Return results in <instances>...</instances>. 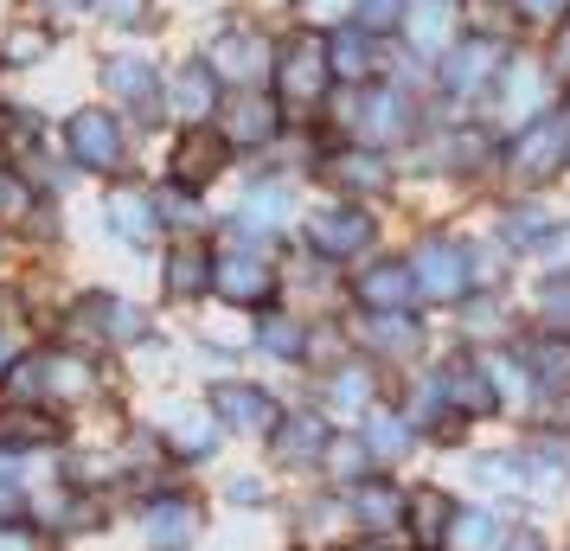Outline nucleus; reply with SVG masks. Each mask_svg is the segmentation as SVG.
Masks as SVG:
<instances>
[{"label":"nucleus","mask_w":570,"mask_h":551,"mask_svg":"<svg viewBox=\"0 0 570 551\" xmlns=\"http://www.w3.org/2000/svg\"><path fill=\"white\" fill-rule=\"evenodd\" d=\"M353 289H360L365 308H379V315H397V308H404V302L416 295V276H411V263H372V269H365Z\"/></svg>","instance_id":"9b49d317"},{"label":"nucleus","mask_w":570,"mask_h":551,"mask_svg":"<svg viewBox=\"0 0 570 551\" xmlns=\"http://www.w3.org/2000/svg\"><path fill=\"white\" fill-rule=\"evenodd\" d=\"M340 180L360 186V193H379V186H385V160H372V155H346V160H340Z\"/></svg>","instance_id":"f704fd0d"},{"label":"nucleus","mask_w":570,"mask_h":551,"mask_svg":"<svg viewBox=\"0 0 570 551\" xmlns=\"http://www.w3.org/2000/svg\"><path fill=\"white\" fill-rule=\"evenodd\" d=\"M532 372H539L544 385H570V346H558V341L532 346Z\"/></svg>","instance_id":"72a5a7b5"},{"label":"nucleus","mask_w":570,"mask_h":551,"mask_svg":"<svg viewBox=\"0 0 570 551\" xmlns=\"http://www.w3.org/2000/svg\"><path fill=\"white\" fill-rule=\"evenodd\" d=\"M174 443L186 449V455H206L212 443H218V430H212V417H199V411H174Z\"/></svg>","instance_id":"c85d7f7f"},{"label":"nucleus","mask_w":570,"mask_h":551,"mask_svg":"<svg viewBox=\"0 0 570 551\" xmlns=\"http://www.w3.org/2000/svg\"><path fill=\"white\" fill-rule=\"evenodd\" d=\"M411 276L416 289L430 295V302H462L468 289V250H455L449 237H423L411 257Z\"/></svg>","instance_id":"f03ea898"},{"label":"nucleus","mask_w":570,"mask_h":551,"mask_svg":"<svg viewBox=\"0 0 570 551\" xmlns=\"http://www.w3.org/2000/svg\"><path fill=\"white\" fill-rule=\"evenodd\" d=\"M52 7H78V0H52Z\"/></svg>","instance_id":"603ef678"},{"label":"nucleus","mask_w":570,"mask_h":551,"mask_svg":"<svg viewBox=\"0 0 570 551\" xmlns=\"http://www.w3.org/2000/svg\"><path fill=\"white\" fill-rule=\"evenodd\" d=\"M104 83L122 97V104H155V65L148 58H109V71H104Z\"/></svg>","instance_id":"aec40b11"},{"label":"nucleus","mask_w":570,"mask_h":551,"mask_svg":"<svg viewBox=\"0 0 570 551\" xmlns=\"http://www.w3.org/2000/svg\"><path fill=\"white\" fill-rule=\"evenodd\" d=\"M269 269H263L257 257H244V250H232V257L218 263V295H232V302H269Z\"/></svg>","instance_id":"f3484780"},{"label":"nucleus","mask_w":570,"mask_h":551,"mask_svg":"<svg viewBox=\"0 0 570 551\" xmlns=\"http://www.w3.org/2000/svg\"><path fill=\"white\" fill-rule=\"evenodd\" d=\"M353 551H391V545H353Z\"/></svg>","instance_id":"3c124183"},{"label":"nucleus","mask_w":570,"mask_h":551,"mask_svg":"<svg viewBox=\"0 0 570 551\" xmlns=\"http://www.w3.org/2000/svg\"><path fill=\"white\" fill-rule=\"evenodd\" d=\"M353 520L365 532H391V525L404 520V494L397 488H353Z\"/></svg>","instance_id":"412c9836"},{"label":"nucleus","mask_w":570,"mask_h":551,"mask_svg":"<svg viewBox=\"0 0 570 551\" xmlns=\"http://www.w3.org/2000/svg\"><path fill=\"white\" fill-rule=\"evenodd\" d=\"M500 237H507L513 250H532V244H544V237H551V211H539V206H507V218H500Z\"/></svg>","instance_id":"393cba45"},{"label":"nucleus","mask_w":570,"mask_h":551,"mask_svg":"<svg viewBox=\"0 0 570 551\" xmlns=\"http://www.w3.org/2000/svg\"><path fill=\"white\" fill-rule=\"evenodd\" d=\"M97 7V20H109V27H141L148 20V0H90Z\"/></svg>","instance_id":"4c0bfd02"},{"label":"nucleus","mask_w":570,"mask_h":551,"mask_svg":"<svg viewBox=\"0 0 570 551\" xmlns=\"http://www.w3.org/2000/svg\"><path fill=\"white\" fill-rule=\"evenodd\" d=\"M295 218V186H257L250 199H244V237L263 244V232H276Z\"/></svg>","instance_id":"2eb2a0df"},{"label":"nucleus","mask_w":570,"mask_h":551,"mask_svg":"<svg viewBox=\"0 0 570 551\" xmlns=\"http://www.w3.org/2000/svg\"><path fill=\"white\" fill-rule=\"evenodd\" d=\"M558 71H570V27L558 32Z\"/></svg>","instance_id":"09e8293b"},{"label":"nucleus","mask_w":570,"mask_h":551,"mask_svg":"<svg viewBox=\"0 0 570 551\" xmlns=\"http://www.w3.org/2000/svg\"><path fill=\"white\" fill-rule=\"evenodd\" d=\"M155 199H141V193H116V199H109V225H116V237H122V244H148V237H155Z\"/></svg>","instance_id":"6ab92c4d"},{"label":"nucleus","mask_w":570,"mask_h":551,"mask_svg":"<svg viewBox=\"0 0 570 551\" xmlns=\"http://www.w3.org/2000/svg\"><path fill=\"white\" fill-rule=\"evenodd\" d=\"M449 539H455L462 551H488L493 539H500V520H493V513H455Z\"/></svg>","instance_id":"cd10ccee"},{"label":"nucleus","mask_w":570,"mask_h":551,"mask_svg":"<svg viewBox=\"0 0 570 551\" xmlns=\"http://www.w3.org/2000/svg\"><path fill=\"white\" fill-rule=\"evenodd\" d=\"M564 155H570V122H564V116H532V122L513 135V148H507L513 174H525V180L558 174V160H564Z\"/></svg>","instance_id":"f257e3e1"},{"label":"nucleus","mask_w":570,"mask_h":551,"mask_svg":"<svg viewBox=\"0 0 570 551\" xmlns=\"http://www.w3.org/2000/svg\"><path fill=\"white\" fill-rule=\"evenodd\" d=\"M372 341L385 346V353H416V341H423V327H416V321H397V315H385L379 327H372Z\"/></svg>","instance_id":"473e14b6"},{"label":"nucleus","mask_w":570,"mask_h":551,"mask_svg":"<svg viewBox=\"0 0 570 551\" xmlns=\"http://www.w3.org/2000/svg\"><path fill=\"white\" fill-rule=\"evenodd\" d=\"M544 90H551V83H544L539 65H513V71H507V90H500V122H519V129H525V116L544 104Z\"/></svg>","instance_id":"dca6fc26"},{"label":"nucleus","mask_w":570,"mask_h":551,"mask_svg":"<svg viewBox=\"0 0 570 551\" xmlns=\"http://www.w3.org/2000/svg\"><path fill=\"white\" fill-rule=\"evenodd\" d=\"M493 71H500V39H462V46H449V58H442V83L455 97H474Z\"/></svg>","instance_id":"1a4fd4ad"},{"label":"nucleus","mask_w":570,"mask_h":551,"mask_svg":"<svg viewBox=\"0 0 570 551\" xmlns=\"http://www.w3.org/2000/svg\"><path fill=\"white\" fill-rule=\"evenodd\" d=\"M327 39H295L283 52V65H276V78H283V97H295V104H314L321 97V83H327Z\"/></svg>","instance_id":"423d86ee"},{"label":"nucleus","mask_w":570,"mask_h":551,"mask_svg":"<svg viewBox=\"0 0 570 551\" xmlns=\"http://www.w3.org/2000/svg\"><path fill=\"white\" fill-rule=\"evenodd\" d=\"M212 417H218V430H237V436H269L276 430V404H269V392H257V385H212Z\"/></svg>","instance_id":"20e7f679"},{"label":"nucleus","mask_w":570,"mask_h":551,"mask_svg":"<svg viewBox=\"0 0 570 551\" xmlns=\"http://www.w3.org/2000/svg\"><path fill=\"white\" fill-rule=\"evenodd\" d=\"M411 443L416 436H411L404 417H391V411H372V417H365V449H372V462H397Z\"/></svg>","instance_id":"4be33fe9"},{"label":"nucleus","mask_w":570,"mask_h":551,"mask_svg":"<svg viewBox=\"0 0 570 551\" xmlns=\"http://www.w3.org/2000/svg\"><path fill=\"white\" fill-rule=\"evenodd\" d=\"M365 39H372V32H334V39H327V65H334L340 78H372V46H365Z\"/></svg>","instance_id":"b1692460"},{"label":"nucleus","mask_w":570,"mask_h":551,"mask_svg":"<svg viewBox=\"0 0 570 551\" xmlns=\"http://www.w3.org/2000/svg\"><path fill=\"white\" fill-rule=\"evenodd\" d=\"M308 244L321 250V257H353V250H365V244H372V218H365V211H353V206H327V211H314Z\"/></svg>","instance_id":"6e6552de"},{"label":"nucleus","mask_w":570,"mask_h":551,"mask_svg":"<svg viewBox=\"0 0 570 551\" xmlns=\"http://www.w3.org/2000/svg\"><path fill=\"white\" fill-rule=\"evenodd\" d=\"M404 520H411L416 545H436V539H449V525H455V500L442 494V488H416L404 500Z\"/></svg>","instance_id":"ddd939ff"},{"label":"nucleus","mask_w":570,"mask_h":551,"mask_svg":"<svg viewBox=\"0 0 570 551\" xmlns=\"http://www.w3.org/2000/svg\"><path fill=\"white\" fill-rule=\"evenodd\" d=\"M411 39H416V46H442V39H449V27H442V7H423V13H416Z\"/></svg>","instance_id":"58836bf2"},{"label":"nucleus","mask_w":570,"mask_h":551,"mask_svg":"<svg viewBox=\"0 0 570 551\" xmlns=\"http://www.w3.org/2000/svg\"><path fill=\"white\" fill-rule=\"evenodd\" d=\"M13 513H20V488H7V481H0V520H13Z\"/></svg>","instance_id":"de8ad7c7"},{"label":"nucleus","mask_w":570,"mask_h":551,"mask_svg":"<svg viewBox=\"0 0 570 551\" xmlns=\"http://www.w3.org/2000/svg\"><path fill=\"white\" fill-rule=\"evenodd\" d=\"M544 315L558 321V327H570V276H558V283H544Z\"/></svg>","instance_id":"ea45409f"},{"label":"nucleus","mask_w":570,"mask_h":551,"mask_svg":"<svg viewBox=\"0 0 570 551\" xmlns=\"http://www.w3.org/2000/svg\"><path fill=\"white\" fill-rule=\"evenodd\" d=\"M206 257H193V250H174V263H167V289L174 295H193V289H206Z\"/></svg>","instance_id":"c756f323"},{"label":"nucleus","mask_w":570,"mask_h":551,"mask_svg":"<svg viewBox=\"0 0 570 551\" xmlns=\"http://www.w3.org/2000/svg\"><path fill=\"white\" fill-rule=\"evenodd\" d=\"M141 539H148V551H186L193 539H199V506H186V500H160V506H148Z\"/></svg>","instance_id":"9d476101"},{"label":"nucleus","mask_w":570,"mask_h":551,"mask_svg":"<svg viewBox=\"0 0 570 551\" xmlns=\"http://www.w3.org/2000/svg\"><path fill=\"white\" fill-rule=\"evenodd\" d=\"M174 109H180L186 122H199V116L212 109V71H199V65L180 71V78H174Z\"/></svg>","instance_id":"bb28decb"},{"label":"nucleus","mask_w":570,"mask_h":551,"mask_svg":"<svg viewBox=\"0 0 570 551\" xmlns=\"http://www.w3.org/2000/svg\"><path fill=\"white\" fill-rule=\"evenodd\" d=\"M155 211L174 225V232H193V218H199V206H193V193L186 186H174V193H160L155 199Z\"/></svg>","instance_id":"c9c22d12"},{"label":"nucleus","mask_w":570,"mask_h":551,"mask_svg":"<svg viewBox=\"0 0 570 551\" xmlns=\"http://www.w3.org/2000/svg\"><path fill=\"white\" fill-rule=\"evenodd\" d=\"M232 141H269L276 135V104L269 97H237L232 104Z\"/></svg>","instance_id":"5701e85b"},{"label":"nucleus","mask_w":570,"mask_h":551,"mask_svg":"<svg viewBox=\"0 0 570 551\" xmlns=\"http://www.w3.org/2000/svg\"><path fill=\"white\" fill-rule=\"evenodd\" d=\"M263 494H269V488H263L257 474H237L232 481V500H263Z\"/></svg>","instance_id":"c03bdc74"},{"label":"nucleus","mask_w":570,"mask_h":551,"mask_svg":"<svg viewBox=\"0 0 570 551\" xmlns=\"http://www.w3.org/2000/svg\"><path fill=\"white\" fill-rule=\"evenodd\" d=\"M493 551H539V532H513V539H500Z\"/></svg>","instance_id":"49530a36"},{"label":"nucleus","mask_w":570,"mask_h":551,"mask_svg":"<svg viewBox=\"0 0 570 551\" xmlns=\"http://www.w3.org/2000/svg\"><path fill=\"white\" fill-rule=\"evenodd\" d=\"M263 346H269L276 360H302V353H308V334H302L295 321H263Z\"/></svg>","instance_id":"2f4dec72"},{"label":"nucleus","mask_w":570,"mask_h":551,"mask_svg":"<svg viewBox=\"0 0 570 551\" xmlns=\"http://www.w3.org/2000/svg\"><path fill=\"white\" fill-rule=\"evenodd\" d=\"M436 392L449 397L455 411H468V417H474V411H488V404H493V385L481 378V366H474V360H449V366L436 372Z\"/></svg>","instance_id":"4468645a"},{"label":"nucleus","mask_w":570,"mask_h":551,"mask_svg":"<svg viewBox=\"0 0 570 551\" xmlns=\"http://www.w3.org/2000/svg\"><path fill=\"white\" fill-rule=\"evenodd\" d=\"M564 7H570V0H519V13H525V20H544V27H551Z\"/></svg>","instance_id":"37998d69"},{"label":"nucleus","mask_w":570,"mask_h":551,"mask_svg":"<svg viewBox=\"0 0 570 551\" xmlns=\"http://www.w3.org/2000/svg\"><path fill=\"white\" fill-rule=\"evenodd\" d=\"M327 455H334V469H340V474H360L365 462H372V449H365V436H360V443H327Z\"/></svg>","instance_id":"a19ab883"},{"label":"nucleus","mask_w":570,"mask_h":551,"mask_svg":"<svg viewBox=\"0 0 570 551\" xmlns=\"http://www.w3.org/2000/svg\"><path fill=\"white\" fill-rule=\"evenodd\" d=\"M206 71L212 78H232V83H257L269 71V46L257 32H218L206 52Z\"/></svg>","instance_id":"39448f33"},{"label":"nucleus","mask_w":570,"mask_h":551,"mask_svg":"<svg viewBox=\"0 0 570 551\" xmlns=\"http://www.w3.org/2000/svg\"><path fill=\"white\" fill-rule=\"evenodd\" d=\"M0 551H39V545H32V532H13V525H0Z\"/></svg>","instance_id":"a18cd8bd"},{"label":"nucleus","mask_w":570,"mask_h":551,"mask_svg":"<svg viewBox=\"0 0 570 551\" xmlns=\"http://www.w3.org/2000/svg\"><path fill=\"white\" fill-rule=\"evenodd\" d=\"M365 397H372V378L365 372H340L334 378V411H365Z\"/></svg>","instance_id":"e433bc0d"},{"label":"nucleus","mask_w":570,"mask_h":551,"mask_svg":"<svg viewBox=\"0 0 570 551\" xmlns=\"http://www.w3.org/2000/svg\"><path fill=\"white\" fill-rule=\"evenodd\" d=\"M411 20L404 0H360V32H397Z\"/></svg>","instance_id":"7c9ffc66"},{"label":"nucleus","mask_w":570,"mask_h":551,"mask_svg":"<svg viewBox=\"0 0 570 551\" xmlns=\"http://www.w3.org/2000/svg\"><path fill=\"white\" fill-rule=\"evenodd\" d=\"M58 423L52 411H39V404H0V443L7 449H32V443H52Z\"/></svg>","instance_id":"a211bd4d"},{"label":"nucleus","mask_w":570,"mask_h":551,"mask_svg":"<svg viewBox=\"0 0 570 551\" xmlns=\"http://www.w3.org/2000/svg\"><path fill=\"white\" fill-rule=\"evenodd\" d=\"M346 129H360L365 141H391V135L411 129V109L397 90H360L353 104H346Z\"/></svg>","instance_id":"0eeeda50"},{"label":"nucleus","mask_w":570,"mask_h":551,"mask_svg":"<svg viewBox=\"0 0 570 551\" xmlns=\"http://www.w3.org/2000/svg\"><path fill=\"white\" fill-rule=\"evenodd\" d=\"M13 366V341H7V334H0V372Z\"/></svg>","instance_id":"8fccbe9b"},{"label":"nucleus","mask_w":570,"mask_h":551,"mask_svg":"<svg viewBox=\"0 0 570 551\" xmlns=\"http://www.w3.org/2000/svg\"><path fill=\"white\" fill-rule=\"evenodd\" d=\"M212 174H225V135L186 129L180 148H174V180H180V186H206Z\"/></svg>","instance_id":"f8f14e48"},{"label":"nucleus","mask_w":570,"mask_h":551,"mask_svg":"<svg viewBox=\"0 0 570 551\" xmlns=\"http://www.w3.org/2000/svg\"><path fill=\"white\" fill-rule=\"evenodd\" d=\"M65 141H71V160H78V167H97V174H109V167L122 160V122H116L109 109H78L71 129H65Z\"/></svg>","instance_id":"7ed1b4c3"},{"label":"nucleus","mask_w":570,"mask_h":551,"mask_svg":"<svg viewBox=\"0 0 570 551\" xmlns=\"http://www.w3.org/2000/svg\"><path fill=\"white\" fill-rule=\"evenodd\" d=\"M493 392H507V397H525V378H532V372L525 366H507V360H493Z\"/></svg>","instance_id":"79ce46f5"},{"label":"nucleus","mask_w":570,"mask_h":551,"mask_svg":"<svg viewBox=\"0 0 570 551\" xmlns=\"http://www.w3.org/2000/svg\"><path fill=\"white\" fill-rule=\"evenodd\" d=\"M276 449H283V462H314V455H327V430H321V417H295L283 423Z\"/></svg>","instance_id":"a878e982"}]
</instances>
